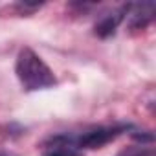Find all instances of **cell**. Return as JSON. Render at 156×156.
I'll list each match as a JSON object with an SVG mask.
<instances>
[{"label":"cell","mask_w":156,"mask_h":156,"mask_svg":"<svg viewBox=\"0 0 156 156\" xmlns=\"http://www.w3.org/2000/svg\"><path fill=\"white\" fill-rule=\"evenodd\" d=\"M15 73L26 92H37L53 88L57 85V77L51 72V68L42 61L39 53H35L31 48H22L15 61Z\"/></svg>","instance_id":"cell-1"},{"label":"cell","mask_w":156,"mask_h":156,"mask_svg":"<svg viewBox=\"0 0 156 156\" xmlns=\"http://www.w3.org/2000/svg\"><path fill=\"white\" fill-rule=\"evenodd\" d=\"M134 130V127L130 123H116V125H105V127H96L90 129L87 132H83L81 136L75 138V145L83 149H101L107 143L114 141L116 138H119L121 134Z\"/></svg>","instance_id":"cell-2"},{"label":"cell","mask_w":156,"mask_h":156,"mask_svg":"<svg viewBox=\"0 0 156 156\" xmlns=\"http://www.w3.org/2000/svg\"><path fill=\"white\" fill-rule=\"evenodd\" d=\"M42 156H83V151L75 145L73 136L57 134L44 141Z\"/></svg>","instance_id":"cell-3"},{"label":"cell","mask_w":156,"mask_h":156,"mask_svg":"<svg viewBox=\"0 0 156 156\" xmlns=\"http://www.w3.org/2000/svg\"><path fill=\"white\" fill-rule=\"evenodd\" d=\"M156 4L154 2H141V4H129L127 17H129V28L132 31L145 30L154 20Z\"/></svg>","instance_id":"cell-4"},{"label":"cell","mask_w":156,"mask_h":156,"mask_svg":"<svg viewBox=\"0 0 156 156\" xmlns=\"http://www.w3.org/2000/svg\"><path fill=\"white\" fill-rule=\"evenodd\" d=\"M127 9H129V4L125 6H119L108 13H105L94 26V35L99 37V39H108L116 33V30L119 28V24L125 20L127 17Z\"/></svg>","instance_id":"cell-5"},{"label":"cell","mask_w":156,"mask_h":156,"mask_svg":"<svg viewBox=\"0 0 156 156\" xmlns=\"http://www.w3.org/2000/svg\"><path fill=\"white\" fill-rule=\"evenodd\" d=\"M116 156H156V149L152 147V143H136L125 147Z\"/></svg>","instance_id":"cell-6"},{"label":"cell","mask_w":156,"mask_h":156,"mask_svg":"<svg viewBox=\"0 0 156 156\" xmlns=\"http://www.w3.org/2000/svg\"><path fill=\"white\" fill-rule=\"evenodd\" d=\"M41 6H42V4H26V2H24V4H19L17 8H19V9L22 11V13H31V11L39 9Z\"/></svg>","instance_id":"cell-7"},{"label":"cell","mask_w":156,"mask_h":156,"mask_svg":"<svg viewBox=\"0 0 156 156\" xmlns=\"http://www.w3.org/2000/svg\"><path fill=\"white\" fill-rule=\"evenodd\" d=\"M0 156H17V154L11 151H6V149H0Z\"/></svg>","instance_id":"cell-8"}]
</instances>
